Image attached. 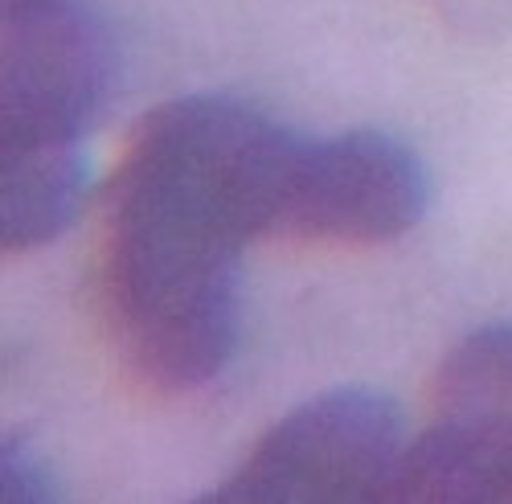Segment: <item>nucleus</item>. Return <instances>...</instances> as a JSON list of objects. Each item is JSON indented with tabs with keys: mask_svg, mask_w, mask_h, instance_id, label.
Instances as JSON below:
<instances>
[{
	"mask_svg": "<svg viewBox=\"0 0 512 504\" xmlns=\"http://www.w3.org/2000/svg\"><path fill=\"white\" fill-rule=\"evenodd\" d=\"M304 140L250 103L173 99L152 107L123 144L99 222L148 226L242 255L275 234Z\"/></svg>",
	"mask_w": 512,
	"mask_h": 504,
	"instance_id": "f257e3e1",
	"label": "nucleus"
},
{
	"mask_svg": "<svg viewBox=\"0 0 512 504\" xmlns=\"http://www.w3.org/2000/svg\"><path fill=\"white\" fill-rule=\"evenodd\" d=\"M95 300L119 365L156 394L218 377L238 336V255L99 222Z\"/></svg>",
	"mask_w": 512,
	"mask_h": 504,
	"instance_id": "f03ea898",
	"label": "nucleus"
},
{
	"mask_svg": "<svg viewBox=\"0 0 512 504\" xmlns=\"http://www.w3.org/2000/svg\"><path fill=\"white\" fill-rule=\"evenodd\" d=\"M406 451L402 414L377 390H332L275 423L218 488L226 504L381 500Z\"/></svg>",
	"mask_w": 512,
	"mask_h": 504,
	"instance_id": "7ed1b4c3",
	"label": "nucleus"
},
{
	"mask_svg": "<svg viewBox=\"0 0 512 504\" xmlns=\"http://www.w3.org/2000/svg\"><path fill=\"white\" fill-rule=\"evenodd\" d=\"M115 87V46L78 0L5 13L0 136L5 144H78Z\"/></svg>",
	"mask_w": 512,
	"mask_h": 504,
	"instance_id": "20e7f679",
	"label": "nucleus"
},
{
	"mask_svg": "<svg viewBox=\"0 0 512 504\" xmlns=\"http://www.w3.org/2000/svg\"><path fill=\"white\" fill-rule=\"evenodd\" d=\"M422 209V160L394 136L345 132L336 140L300 148L275 234L373 246L414 230Z\"/></svg>",
	"mask_w": 512,
	"mask_h": 504,
	"instance_id": "39448f33",
	"label": "nucleus"
},
{
	"mask_svg": "<svg viewBox=\"0 0 512 504\" xmlns=\"http://www.w3.org/2000/svg\"><path fill=\"white\" fill-rule=\"evenodd\" d=\"M87 197V160L78 144H5L0 173V246L25 255L54 242Z\"/></svg>",
	"mask_w": 512,
	"mask_h": 504,
	"instance_id": "423d86ee",
	"label": "nucleus"
},
{
	"mask_svg": "<svg viewBox=\"0 0 512 504\" xmlns=\"http://www.w3.org/2000/svg\"><path fill=\"white\" fill-rule=\"evenodd\" d=\"M439 423L504 427L512 418V320L484 324L439 361L431 382Z\"/></svg>",
	"mask_w": 512,
	"mask_h": 504,
	"instance_id": "0eeeda50",
	"label": "nucleus"
},
{
	"mask_svg": "<svg viewBox=\"0 0 512 504\" xmlns=\"http://www.w3.org/2000/svg\"><path fill=\"white\" fill-rule=\"evenodd\" d=\"M431 9L459 37H504L512 29V0H431Z\"/></svg>",
	"mask_w": 512,
	"mask_h": 504,
	"instance_id": "6e6552de",
	"label": "nucleus"
},
{
	"mask_svg": "<svg viewBox=\"0 0 512 504\" xmlns=\"http://www.w3.org/2000/svg\"><path fill=\"white\" fill-rule=\"evenodd\" d=\"M0 480H5V500H46V480H41V468L37 459L25 455L21 443H9L5 447V472H0Z\"/></svg>",
	"mask_w": 512,
	"mask_h": 504,
	"instance_id": "1a4fd4ad",
	"label": "nucleus"
},
{
	"mask_svg": "<svg viewBox=\"0 0 512 504\" xmlns=\"http://www.w3.org/2000/svg\"><path fill=\"white\" fill-rule=\"evenodd\" d=\"M496 447H500V484L504 500H512V418L504 427H496Z\"/></svg>",
	"mask_w": 512,
	"mask_h": 504,
	"instance_id": "9d476101",
	"label": "nucleus"
},
{
	"mask_svg": "<svg viewBox=\"0 0 512 504\" xmlns=\"http://www.w3.org/2000/svg\"><path fill=\"white\" fill-rule=\"evenodd\" d=\"M37 5H58V0H5V13H17V9H37Z\"/></svg>",
	"mask_w": 512,
	"mask_h": 504,
	"instance_id": "9b49d317",
	"label": "nucleus"
}]
</instances>
